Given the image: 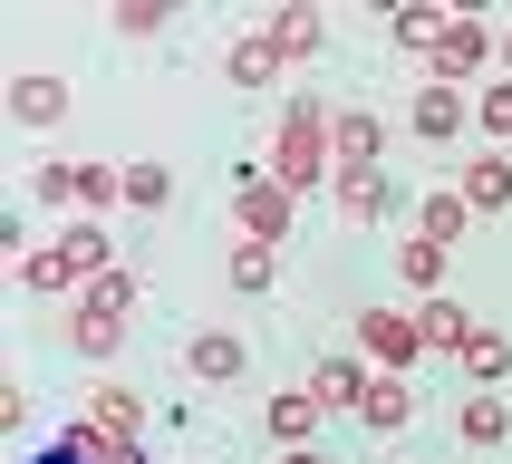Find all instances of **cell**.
I'll use <instances>...</instances> for the list:
<instances>
[{"label": "cell", "instance_id": "cell-12", "mask_svg": "<svg viewBox=\"0 0 512 464\" xmlns=\"http://www.w3.org/2000/svg\"><path fill=\"white\" fill-rule=\"evenodd\" d=\"M416 339H426V358H464L474 348V319H464V300H416Z\"/></svg>", "mask_w": 512, "mask_h": 464}, {"label": "cell", "instance_id": "cell-32", "mask_svg": "<svg viewBox=\"0 0 512 464\" xmlns=\"http://www.w3.org/2000/svg\"><path fill=\"white\" fill-rule=\"evenodd\" d=\"M29 194H39V203H78V165H39V174H29Z\"/></svg>", "mask_w": 512, "mask_h": 464}, {"label": "cell", "instance_id": "cell-24", "mask_svg": "<svg viewBox=\"0 0 512 464\" xmlns=\"http://www.w3.org/2000/svg\"><path fill=\"white\" fill-rule=\"evenodd\" d=\"M464 368L484 377V397H503V377H512V339H503V329H474V348H464Z\"/></svg>", "mask_w": 512, "mask_h": 464}, {"label": "cell", "instance_id": "cell-19", "mask_svg": "<svg viewBox=\"0 0 512 464\" xmlns=\"http://www.w3.org/2000/svg\"><path fill=\"white\" fill-rule=\"evenodd\" d=\"M261 39L281 49V68H300V58H319V39H329V20H319V10H281V20L261 29Z\"/></svg>", "mask_w": 512, "mask_h": 464}, {"label": "cell", "instance_id": "cell-1", "mask_svg": "<svg viewBox=\"0 0 512 464\" xmlns=\"http://www.w3.org/2000/svg\"><path fill=\"white\" fill-rule=\"evenodd\" d=\"M329 116H339V107H319V97H290V107H281V136H271V155H261V174H271V184H290V194L329 184V174H339Z\"/></svg>", "mask_w": 512, "mask_h": 464}, {"label": "cell", "instance_id": "cell-33", "mask_svg": "<svg viewBox=\"0 0 512 464\" xmlns=\"http://www.w3.org/2000/svg\"><path fill=\"white\" fill-rule=\"evenodd\" d=\"M155 29H165L155 0H126V10H116V39H155Z\"/></svg>", "mask_w": 512, "mask_h": 464}, {"label": "cell", "instance_id": "cell-26", "mask_svg": "<svg viewBox=\"0 0 512 464\" xmlns=\"http://www.w3.org/2000/svg\"><path fill=\"white\" fill-rule=\"evenodd\" d=\"M58 252L78 261L87 281H97V271H116V261H107V232H97V223H68V232H58Z\"/></svg>", "mask_w": 512, "mask_h": 464}, {"label": "cell", "instance_id": "cell-15", "mask_svg": "<svg viewBox=\"0 0 512 464\" xmlns=\"http://www.w3.org/2000/svg\"><path fill=\"white\" fill-rule=\"evenodd\" d=\"M10 116H20V126H58V116H68V78L20 68V78H10Z\"/></svg>", "mask_w": 512, "mask_h": 464}, {"label": "cell", "instance_id": "cell-31", "mask_svg": "<svg viewBox=\"0 0 512 464\" xmlns=\"http://www.w3.org/2000/svg\"><path fill=\"white\" fill-rule=\"evenodd\" d=\"M387 29H397L406 49H435V29H445V10H426V0H416V10H397Z\"/></svg>", "mask_w": 512, "mask_h": 464}, {"label": "cell", "instance_id": "cell-7", "mask_svg": "<svg viewBox=\"0 0 512 464\" xmlns=\"http://www.w3.org/2000/svg\"><path fill=\"white\" fill-rule=\"evenodd\" d=\"M126 319H136V310H116V300H97V290H87L78 310H68V348H78L87 368H107L116 348H126Z\"/></svg>", "mask_w": 512, "mask_h": 464}, {"label": "cell", "instance_id": "cell-13", "mask_svg": "<svg viewBox=\"0 0 512 464\" xmlns=\"http://www.w3.org/2000/svg\"><path fill=\"white\" fill-rule=\"evenodd\" d=\"M329 145H339V165L377 174V155H387V116H368V107H339V116H329Z\"/></svg>", "mask_w": 512, "mask_h": 464}, {"label": "cell", "instance_id": "cell-20", "mask_svg": "<svg viewBox=\"0 0 512 464\" xmlns=\"http://www.w3.org/2000/svg\"><path fill=\"white\" fill-rule=\"evenodd\" d=\"M416 232H426V242H445V252H455L464 232H474V203H464V194H426V203H416Z\"/></svg>", "mask_w": 512, "mask_h": 464}, {"label": "cell", "instance_id": "cell-27", "mask_svg": "<svg viewBox=\"0 0 512 464\" xmlns=\"http://www.w3.org/2000/svg\"><path fill=\"white\" fill-rule=\"evenodd\" d=\"M271 281H281V252H261V242H242V252H232V290H252V300H261Z\"/></svg>", "mask_w": 512, "mask_h": 464}, {"label": "cell", "instance_id": "cell-28", "mask_svg": "<svg viewBox=\"0 0 512 464\" xmlns=\"http://www.w3.org/2000/svg\"><path fill=\"white\" fill-rule=\"evenodd\" d=\"M126 203H136V213H165V203H174V174L165 165H126Z\"/></svg>", "mask_w": 512, "mask_h": 464}, {"label": "cell", "instance_id": "cell-23", "mask_svg": "<svg viewBox=\"0 0 512 464\" xmlns=\"http://www.w3.org/2000/svg\"><path fill=\"white\" fill-rule=\"evenodd\" d=\"M223 78H232V87H271V78H281V49H271V39H232Z\"/></svg>", "mask_w": 512, "mask_h": 464}, {"label": "cell", "instance_id": "cell-21", "mask_svg": "<svg viewBox=\"0 0 512 464\" xmlns=\"http://www.w3.org/2000/svg\"><path fill=\"white\" fill-rule=\"evenodd\" d=\"M474 136L512 155V78H484V87H474Z\"/></svg>", "mask_w": 512, "mask_h": 464}, {"label": "cell", "instance_id": "cell-6", "mask_svg": "<svg viewBox=\"0 0 512 464\" xmlns=\"http://www.w3.org/2000/svg\"><path fill=\"white\" fill-rule=\"evenodd\" d=\"M300 387H310V397L329 406V416H358V406H368V387H377V368L358 358V348H329V358H319V368L300 377Z\"/></svg>", "mask_w": 512, "mask_h": 464}, {"label": "cell", "instance_id": "cell-30", "mask_svg": "<svg viewBox=\"0 0 512 464\" xmlns=\"http://www.w3.org/2000/svg\"><path fill=\"white\" fill-rule=\"evenodd\" d=\"M87 290H97V300H116V310H136V300H145V271H126V261H116V271H97Z\"/></svg>", "mask_w": 512, "mask_h": 464}, {"label": "cell", "instance_id": "cell-2", "mask_svg": "<svg viewBox=\"0 0 512 464\" xmlns=\"http://www.w3.org/2000/svg\"><path fill=\"white\" fill-rule=\"evenodd\" d=\"M435 78L445 87H484V68L503 78V39H493V20L484 10H445V29H435Z\"/></svg>", "mask_w": 512, "mask_h": 464}, {"label": "cell", "instance_id": "cell-25", "mask_svg": "<svg viewBox=\"0 0 512 464\" xmlns=\"http://www.w3.org/2000/svg\"><path fill=\"white\" fill-rule=\"evenodd\" d=\"M455 435H464V445H503V435H512V406H503V397H464Z\"/></svg>", "mask_w": 512, "mask_h": 464}, {"label": "cell", "instance_id": "cell-18", "mask_svg": "<svg viewBox=\"0 0 512 464\" xmlns=\"http://www.w3.org/2000/svg\"><path fill=\"white\" fill-rule=\"evenodd\" d=\"M397 281L416 290V300H435V290H445V242H426V232H406V242H397Z\"/></svg>", "mask_w": 512, "mask_h": 464}, {"label": "cell", "instance_id": "cell-29", "mask_svg": "<svg viewBox=\"0 0 512 464\" xmlns=\"http://www.w3.org/2000/svg\"><path fill=\"white\" fill-rule=\"evenodd\" d=\"M78 203H87V213L126 203V174H116V165H78Z\"/></svg>", "mask_w": 512, "mask_h": 464}, {"label": "cell", "instance_id": "cell-35", "mask_svg": "<svg viewBox=\"0 0 512 464\" xmlns=\"http://www.w3.org/2000/svg\"><path fill=\"white\" fill-rule=\"evenodd\" d=\"M503 78H512V29H503Z\"/></svg>", "mask_w": 512, "mask_h": 464}, {"label": "cell", "instance_id": "cell-9", "mask_svg": "<svg viewBox=\"0 0 512 464\" xmlns=\"http://www.w3.org/2000/svg\"><path fill=\"white\" fill-rule=\"evenodd\" d=\"M455 194L474 203V223L512 213V155H503V145H474V165H464V184H455Z\"/></svg>", "mask_w": 512, "mask_h": 464}, {"label": "cell", "instance_id": "cell-17", "mask_svg": "<svg viewBox=\"0 0 512 464\" xmlns=\"http://www.w3.org/2000/svg\"><path fill=\"white\" fill-rule=\"evenodd\" d=\"M406 416H416V377H377L368 406H358V426H368V435H397Z\"/></svg>", "mask_w": 512, "mask_h": 464}, {"label": "cell", "instance_id": "cell-11", "mask_svg": "<svg viewBox=\"0 0 512 464\" xmlns=\"http://www.w3.org/2000/svg\"><path fill=\"white\" fill-rule=\"evenodd\" d=\"M87 426L107 435V445H136V435H145V406H136V387L97 377V387H87Z\"/></svg>", "mask_w": 512, "mask_h": 464}, {"label": "cell", "instance_id": "cell-14", "mask_svg": "<svg viewBox=\"0 0 512 464\" xmlns=\"http://www.w3.org/2000/svg\"><path fill=\"white\" fill-rule=\"evenodd\" d=\"M329 203H339L348 223H377V213L397 203V184H387V174H358V165H339V174H329Z\"/></svg>", "mask_w": 512, "mask_h": 464}, {"label": "cell", "instance_id": "cell-34", "mask_svg": "<svg viewBox=\"0 0 512 464\" xmlns=\"http://www.w3.org/2000/svg\"><path fill=\"white\" fill-rule=\"evenodd\" d=\"M281 464H329V455H310V445H300V455H281Z\"/></svg>", "mask_w": 512, "mask_h": 464}, {"label": "cell", "instance_id": "cell-4", "mask_svg": "<svg viewBox=\"0 0 512 464\" xmlns=\"http://www.w3.org/2000/svg\"><path fill=\"white\" fill-rule=\"evenodd\" d=\"M358 358H368L377 377H416V368H426L416 310H358Z\"/></svg>", "mask_w": 512, "mask_h": 464}, {"label": "cell", "instance_id": "cell-8", "mask_svg": "<svg viewBox=\"0 0 512 464\" xmlns=\"http://www.w3.org/2000/svg\"><path fill=\"white\" fill-rule=\"evenodd\" d=\"M184 377H194V387H242V377H252V348L232 339V329H194V339H184Z\"/></svg>", "mask_w": 512, "mask_h": 464}, {"label": "cell", "instance_id": "cell-16", "mask_svg": "<svg viewBox=\"0 0 512 464\" xmlns=\"http://www.w3.org/2000/svg\"><path fill=\"white\" fill-rule=\"evenodd\" d=\"M78 281H87V271L58 252V242H49V252H20V290H29V300H68Z\"/></svg>", "mask_w": 512, "mask_h": 464}, {"label": "cell", "instance_id": "cell-3", "mask_svg": "<svg viewBox=\"0 0 512 464\" xmlns=\"http://www.w3.org/2000/svg\"><path fill=\"white\" fill-rule=\"evenodd\" d=\"M290 213H300V194H290V184H271L261 165H242V194H232V223H242V242L281 252V242H290Z\"/></svg>", "mask_w": 512, "mask_h": 464}, {"label": "cell", "instance_id": "cell-22", "mask_svg": "<svg viewBox=\"0 0 512 464\" xmlns=\"http://www.w3.org/2000/svg\"><path fill=\"white\" fill-rule=\"evenodd\" d=\"M29 464H107V435H97V426L78 416V426H58V435H49V445H39Z\"/></svg>", "mask_w": 512, "mask_h": 464}, {"label": "cell", "instance_id": "cell-5", "mask_svg": "<svg viewBox=\"0 0 512 464\" xmlns=\"http://www.w3.org/2000/svg\"><path fill=\"white\" fill-rule=\"evenodd\" d=\"M406 126L426 145H455V136H474V87H445V78H426L416 87V107H406Z\"/></svg>", "mask_w": 512, "mask_h": 464}, {"label": "cell", "instance_id": "cell-10", "mask_svg": "<svg viewBox=\"0 0 512 464\" xmlns=\"http://www.w3.org/2000/svg\"><path fill=\"white\" fill-rule=\"evenodd\" d=\"M319 416H329V406H319L310 387H271V406H261V426H271V445H290V455H300V445L319 435Z\"/></svg>", "mask_w": 512, "mask_h": 464}]
</instances>
